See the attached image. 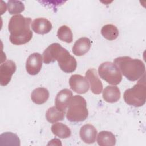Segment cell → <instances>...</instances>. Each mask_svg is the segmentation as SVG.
Here are the masks:
<instances>
[{"instance_id":"6da1fadb","label":"cell","mask_w":146,"mask_h":146,"mask_svg":"<svg viewBox=\"0 0 146 146\" xmlns=\"http://www.w3.org/2000/svg\"><path fill=\"white\" fill-rule=\"evenodd\" d=\"M56 60L60 69L66 73L73 72L76 68L77 62L75 58L60 44L54 43L44 51L43 61L45 64H50Z\"/></svg>"},{"instance_id":"7a4b0ae2","label":"cell","mask_w":146,"mask_h":146,"mask_svg":"<svg viewBox=\"0 0 146 146\" xmlns=\"http://www.w3.org/2000/svg\"><path fill=\"white\" fill-rule=\"evenodd\" d=\"M30 18L24 17L21 14L11 17L8 24L10 32V41L15 45L24 44L32 38L33 32L30 30Z\"/></svg>"},{"instance_id":"3957f363","label":"cell","mask_w":146,"mask_h":146,"mask_svg":"<svg viewBox=\"0 0 146 146\" xmlns=\"http://www.w3.org/2000/svg\"><path fill=\"white\" fill-rule=\"evenodd\" d=\"M113 63L121 73L130 81H136L145 74V64L139 59H132L129 56H120L114 59Z\"/></svg>"},{"instance_id":"277c9868","label":"cell","mask_w":146,"mask_h":146,"mask_svg":"<svg viewBox=\"0 0 146 146\" xmlns=\"http://www.w3.org/2000/svg\"><path fill=\"white\" fill-rule=\"evenodd\" d=\"M88 116L87 103L85 99L80 95H74L72 97L68 106L66 117L72 123L84 121Z\"/></svg>"},{"instance_id":"5b68a950","label":"cell","mask_w":146,"mask_h":146,"mask_svg":"<svg viewBox=\"0 0 146 146\" xmlns=\"http://www.w3.org/2000/svg\"><path fill=\"white\" fill-rule=\"evenodd\" d=\"M125 102L130 106L139 107L143 106L146 100V82L145 74L132 88L127 89L124 93Z\"/></svg>"},{"instance_id":"8992f818","label":"cell","mask_w":146,"mask_h":146,"mask_svg":"<svg viewBox=\"0 0 146 146\" xmlns=\"http://www.w3.org/2000/svg\"><path fill=\"white\" fill-rule=\"evenodd\" d=\"M100 77L110 84H119L122 80V75L117 67L111 62L100 64L98 68Z\"/></svg>"},{"instance_id":"52a82bcc","label":"cell","mask_w":146,"mask_h":146,"mask_svg":"<svg viewBox=\"0 0 146 146\" xmlns=\"http://www.w3.org/2000/svg\"><path fill=\"white\" fill-rule=\"evenodd\" d=\"M16 69V64L11 60H7L1 64L0 84L1 86H5L9 83Z\"/></svg>"},{"instance_id":"ba28073f","label":"cell","mask_w":146,"mask_h":146,"mask_svg":"<svg viewBox=\"0 0 146 146\" xmlns=\"http://www.w3.org/2000/svg\"><path fill=\"white\" fill-rule=\"evenodd\" d=\"M69 84L71 90L79 94L87 92L90 87L86 77L78 74H74L70 76Z\"/></svg>"},{"instance_id":"9c48e42d","label":"cell","mask_w":146,"mask_h":146,"mask_svg":"<svg viewBox=\"0 0 146 146\" xmlns=\"http://www.w3.org/2000/svg\"><path fill=\"white\" fill-rule=\"evenodd\" d=\"M42 56L38 52L31 54L27 59L26 69L27 73L31 75L38 74L42 67Z\"/></svg>"},{"instance_id":"30bf717a","label":"cell","mask_w":146,"mask_h":146,"mask_svg":"<svg viewBox=\"0 0 146 146\" xmlns=\"http://www.w3.org/2000/svg\"><path fill=\"white\" fill-rule=\"evenodd\" d=\"M72 97L71 90L64 88L60 91L55 98V106L59 110L65 112Z\"/></svg>"},{"instance_id":"8fae6325","label":"cell","mask_w":146,"mask_h":146,"mask_svg":"<svg viewBox=\"0 0 146 146\" xmlns=\"http://www.w3.org/2000/svg\"><path fill=\"white\" fill-rule=\"evenodd\" d=\"M86 78L90 83L91 90L94 94H100L103 90V84L98 78L96 70L95 68L88 69L86 72Z\"/></svg>"},{"instance_id":"7c38bea8","label":"cell","mask_w":146,"mask_h":146,"mask_svg":"<svg viewBox=\"0 0 146 146\" xmlns=\"http://www.w3.org/2000/svg\"><path fill=\"white\" fill-rule=\"evenodd\" d=\"M98 131L95 127L90 124L83 125L79 131L81 140L87 144H93L96 141Z\"/></svg>"},{"instance_id":"4fadbf2b","label":"cell","mask_w":146,"mask_h":146,"mask_svg":"<svg viewBox=\"0 0 146 146\" xmlns=\"http://www.w3.org/2000/svg\"><path fill=\"white\" fill-rule=\"evenodd\" d=\"M31 28L37 34H45L51 30L52 26L51 22L47 19L45 18H38L32 22Z\"/></svg>"},{"instance_id":"5bb4252c","label":"cell","mask_w":146,"mask_h":146,"mask_svg":"<svg viewBox=\"0 0 146 146\" xmlns=\"http://www.w3.org/2000/svg\"><path fill=\"white\" fill-rule=\"evenodd\" d=\"M91 46V40L86 37L78 39L72 47V52L76 56H82L87 53Z\"/></svg>"},{"instance_id":"9a60e30c","label":"cell","mask_w":146,"mask_h":146,"mask_svg":"<svg viewBox=\"0 0 146 146\" xmlns=\"http://www.w3.org/2000/svg\"><path fill=\"white\" fill-rule=\"evenodd\" d=\"M119 88L115 86H107L103 91V98L108 103H115L120 98Z\"/></svg>"},{"instance_id":"2e32d148","label":"cell","mask_w":146,"mask_h":146,"mask_svg":"<svg viewBox=\"0 0 146 146\" xmlns=\"http://www.w3.org/2000/svg\"><path fill=\"white\" fill-rule=\"evenodd\" d=\"M49 98L48 90L44 87H38L34 89L31 94L32 101L36 104L44 103Z\"/></svg>"},{"instance_id":"e0dca14e","label":"cell","mask_w":146,"mask_h":146,"mask_svg":"<svg viewBox=\"0 0 146 146\" xmlns=\"http://www.w3.org/2000/svg\"><path fill=\"white\" fill-rule=\"evenodd\" d=\"M97 143L100 146H113L116 144V140L112 132L102 131L97 136Z\"/></svg>"},{"instance_id":"ac0fdd59","label":"cell","mask_w":146,"mask_h":146,"mask_svg":"<svg viewBox=\"0 0 146 146\" xmlns=\"http://www.w3.org/2000/svg\"><path fill=\"white\" fill-rule=\"evenodd\" d=\"M51 129L54 135L61 139L68 138L71 135L70 128L62 123H55L51 126Z\"/></svg>"},{"instance_id":"d6986e66","label":"cell","mask_w":146,"mask_h":146,"mask_svg":"<svg viewBox=\"0 0 146 146\" xmlns=\"http://www.w3.org/2000/svg\"><path fill=\"white\" fill-rule=\"evenodd\" d=\"M65 112L58 109L56 106L49 108L46 113V120L50 123H55L58 121L63 120L64 117Z\"/></svg>"},{"instance_id":"ffe728a7","label":"cell","mask_w":146,"mask_h":146,"mask_svg":"<svg viewBox=\"0 0 146 146\" xmlns=\"http://www.w3.org/2000/svg\"><path fill=\"white\" fill-rule=\"evenodd\" d=\"M102 36L108 40H113L119 36V30L117 27L112 24L104 25L101 29Z\"/></svg>"},{"instance_id":"44dd1931","label":"cell","mask_w":146,"mask_h":146,"mask_svg":"<svg viewBox=\"0 0 146 146\" xmlns=\"http://www.w3.org/2000/svg\"><path fill=\"white\" fill-rule=\"evenodd\" d=\"M1 145H20V140L18 136L12 132H5L1 135Z\"/></svg>"},{"instance_id":"7402d4cb","label":"cell","mask_w":146,"mask_h":146,"mask_svg":"<svg viewBox=\"0 0 146 146\" xmlns=\"http://www.w3.org/2000/svg\"><path fill=\"white\" fill-rule=\"evenodd\" d=\"M57 36L60 40L68 43H71L73 40L72 31L70 28L66 25H63L58 29Z\"/></svg>"},{"instance_id":"603a6c76","label":"cell","mask_w":146,"mask_h":146,"mask_svg":"<svg viewBox=\"0 0 146 146\" xmlns=\"http://www.w3.org/2000/svg\"><path fill=\"white\" fill-rule=\"evenodd\" d=\"M7 7L10 14H19L25 10L24 4L20 1L9 0L7 3Z\"/></svg>"}]
</instances>
